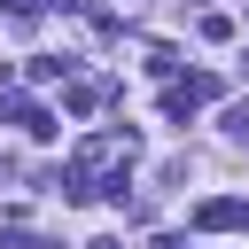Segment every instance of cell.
I'll list each match as a JSON object with an SVG mask.
<instances>
[{
  "label": "cell",
  "mask_w": 249,
  "mask_h": 249,
  "mask_svg": "<svg viewBox=\"0 0 249 249\" xmlns=\"http://www.w3.org/2000/svg\"><path fill=\"white\" fill-rule=\"evenodd\" d=\"M195 226H202V233H233V226H249V202H241V195H218V202L195 210Z\"/></svg>",
  "instance_id": "6da1fadb"
},
{
  "label": "cell",
  "mask_w": 249,
  "mask_h": 249,
  "mask_svg": "<svg viewBox=\"0 0 249 249\" xmlns=\"http://www.w3.org/2000/svg\"><path fill=\"white\" fill-rule=\"evenodd\" d=\"M8 124H23L31 140H47V132H54V117H47L39 101H8Z\"/></svg>",
  "instance_id": "7a4b0ae2"
},
{
  "label": "cell",
  "mask_w": 249,
  "mask_h": 249,
  "mask_svg": "<svg viewBox=\"0 0 249 249\" xmlns=\"http://www.w3.org/2000/svg\"><path fill=\"white\" fill-rule=\"evenodd\" d=\"M31 78H39V86H47V78H70V62H62V54H31Z\"/></svg>",
  "instance_id": "3957f363"
},
{
  "label": "cell",
  "mask_w": 249,
  "mask_h": 249,
  "mask_svg": "<svg viewBox=\"0 0 249 249\" xmlns=\"http://www.w3.org/2000/svg\"><path fill=\"white\" fill-rule=\"evenodd\" d=\"M39 8H47V0H8V16H16V23H31Z\"/></svg>",
  "instance_id": "277c9868"
},
{
  "label": "cell",
  "mask_w": 249,
  "mask_h": 249,
  "mask_svg": "<svg viewBox=\"0 0 249 249\" xmlns=\"http://www.w3.org/2000/svg\"><path fill=\"white\" fill-rule=\"evenodd\" d=\"M86 249H124V241H117V233H101V241H86Z\"/></svg>",
  "instance_id": "5b68a950"
},
{
  "label": "cell",
  "mask_w": 249,
  "mask_h": 249,
  "mask_svg": "<svg viewBox=\"0 0 249 249\" xmlns=\"http://www.w3.org/2000/svg\"><path fill=\"white\" fill-rule=\"evenodd\" d=\"M241 23H249V0H241Z\"/></svg>",
  "instance_id": "8992f818"
}]
</instances>
